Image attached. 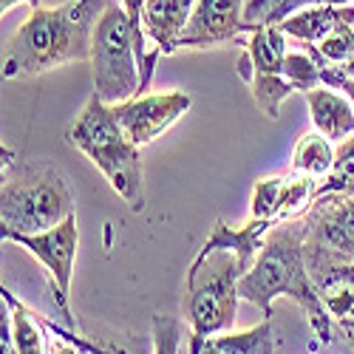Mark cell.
<instances>
[{
  "label": "cell",
  "instance_id": "29",
  "mask_svg": "<svg viewBox=\"0 0 354 354\" xmlns=\"http://www.w3.org/2000/svg\"><path fill=\"white\" fill-rule=\"evenodd\" d=\"M85 354H91V351H85Z\"/></svg>",
  "mask_w": 354,
  "mask_h": 354
},
{
  "label": "cell",
  "instance_id": "19",
  "mask_svg": "<svg viewBox=\"0 0 354 354\" xmlns=\"http://www.w3.org/2000/svg\"><path fill=\"white\" fill-rule=\"evenodd\" d=\"M0 301H3L12 312V335H15V348L17 354H46V337H43V323L37 312L23 306L15 295L3 286L0 289Z\"/></svg>",
  "mask_w": 354,
  "mask_h": 354
},
{
  "label": "cell",
  "instance_id": "2",
  "mask_svg": "<svg viewBox=\"0 0 354 354\" xmlns=\"http://www.w3.org/2000/svg\"><path fill=\"white\" fill-rule=\"evenodd\" d=\"M111 0H68L63 6H37L3 48V80L37 77L66 63L91 60L97 23Z\"/></svg>",
  "mask_w": 354,
  "mask_h": 354
},
{
  "label": "cell",
  "instance_id": "14",
  "mask_svg": "<svg viewBox=\"0 0 354 354\" xmlns=\"http://www.w3.org/2000/svg\"><path fill=\"white\" fill-rule=\"evenodd\" d=\"M239 77L250 85L255 105H258L263 113H267L270 120H278L281 102H283L286 97L298 94L283 74H261V71H255L252 63H250V57H247V51L239 57Z\"/></svg>",
  "mask_w": 354,
  "mask_h": 354
},
{
  "label": "cell",
  "instance_id": "21",
  "mask_svg": "<svg viewBox=\"0 0 354 354\" xmlns=\"http://www.w3.org/2000/svg\"><path fill=\"white\" fill-rule=\"evenodd\" d=\"M354 196V133L340 142L335 153V167L332 173L317 185V198L320 196Z\"/></svg>",
  "mask_w": 354,
  "mask_h": 354
},
{
  "label": "cell",
  "instance_id": "22",
  "mask_svg": "<svg viewBox=\"0 0 354 354\" xmlns=\"http://www.w3.org/2000/svg\"><path fill=\"white\" fill-rule=\"evenodd\" d=\"M281 74L292 82L295 91H301V94H306V91H312V88H320L323 85V68L312 60V57L304 48L286 54Z\"/></svg>",
  "mask_w": 354,
  "mask_h": 354
},
{
  "label": "cell",
  "instance_id": "20",
  "mask_svg": "<svg viewBox=\"0 0 354 354\" xmlns=\"http://www.w3.org/2000/svg\"><path fill=\"white\" fill-rule=\"evenodd\" d=\"M309 6H354V0H247L244 20L255 26H281L286 17Z\"/></svg>",
  "mask_w": 354,
  "mask_h": 354
},
{
  "label": "cell",
  "instance_id": "1",
  "mask_svg": "<svg viewBox=\"0 0 354 354\" xmlns=\"http://www.w3.org/2000/svg\"><path fill=\"white\" fill-rule=\"evenodd\" d=\"M241 301L258 306L263 317H272V301L275 298H292L298 304L315 335L312 348L320 343H332V326L326 309L320 304L317 286L306 267V252H304V224L298 221H283L272 224L263 247L252 263V270L239 281Z\"/></svg>",
  "mask_w": 354,
  "mask_h": 354
},
{
  "label": "cell",
  "instance_id": "17",
  "mask_svg": "<svg viewBox=\"0 0 354 354\" xmlns=\"http://www.w3.org/2000/svg\"><path fill=\"white\" fill-rule=\"evenodd\" d=\"M335 153H337V147L332 145V139H326L320 131H312V133L301 136L298 145H295L289 170L315 176V179L323 182L335 167Z\"/></svg>",
  "mask_w": 354,
  "mask_h": 354
},
{
  "label": "cell",
  "instance_id": "12",
  "mask_svg": "<svg viewBox=\"0 0 354 354\" xmlns=\"http://www.w3.org/2000/svg\"><path fill=\"white\" fill-rule=\"evenodd\" d=\"M306 105L312 113L315 131H320L332 142H343L354 133V108L348 102V97L335 94V88H312L306 91Z\"/></svg>",
  "mask_w": 354,
  "mask_h": 354
},
{
  "label": "cell",
  "instance_id": "3",
  "mask_svg": "<svg viewBox=\"0 0 354 354\" xmlns=\"http://www.w3.org/2000/svg\"><path fill=\"white\" fill-rule=\"evenodd\" d=\"M68 145L82 151L91 165L105 176L113 193H120L133 213L145 210V185H142V153L139 145L128 139L113 108L97 94L88 97L85 108L66 133Z\"/></svg>",
  "mask_w": 354,
  "mask_h": 354
},
{
  "label": "cell",
  "instance_id": "13",
  "mask_svg": "<svg viewBox=\"0 0 354 354\" xmlns=\"http://www.w3.org/2000/svg\"><path fill=\"white\" fill-rule=\"evenodd\" d=\"M270 227H272V221H261V218H247L241 227H230V224H224L218 218L198 252L232 250V252H239V258L252 270V263H255V258H258V252L263 247V239H267Z\"/></svg>",
  "mask_w": 354,
  "mask_h": 354
},
{
  "label": "cell",
  "instance_id": "7",
  "mask_svg": "<svg viewBox=\"0 0 354 354\" xmlns=\"http://www.w3.org/2000/svg\"><path fill=\"white\" fill-rule=\"evenodd\" d=\"M304 252L354 263V196H320L301 218Z\"/></svg>",
  "mask_w": 354,
  "mask_h": 354
},
{
  "label": "cell",
  "instance_id": "24",
  "mask_svg": "<svg viewBox=\"0 0 354 354\" xmlns=\"http://www.w3.org/2000/svg\"><path fill=\"white\" fill-rule=\"evenodd\" d=\"M153 332V354H179L182 340V323L170 315H153L151 320Z\"/></svg>",
  "mask_w": 354,
  "mask_h": 354
},
{
  "label": "cell",
  "instance_id": "26",
  "mask_svg": "<svg viewBox=\"0 0 354 354\" xmlns=\"http://www.w3.org/2000/svg\"><path fill=\"white\" fill-rule=\"evenodd\" d=\"M54 354H85V348H80L77 343H60V340H54Z\"/></svg>",
  "mask_w": 354,
  "mask_h": 354
},
{
  "label": "cell",
  "instance_id": "4",
  "mask_svg": "<svg viewBox=\"0 0 354 354\" xmlns=\"http://www.w3.org/2000/svg\"><path fill=\"white\" fill-rule=\"evenodd\" d=\"M250 267L232 250L198 252L187 270V323L190 354H201L210 337L232 329L239 317V281Z\"/></svg>",
  "mask_w": 354,
  "mask_h": 354
},
{
  "label": "cell",
  "instance_id": "9",
  "mask_svg": "<svg viewBox=\"0 0 354 354\" xmlns=\"http://www.w3.org/2000/svg\"><path fill=\"white\" fill-rule=\"evenodd\" d=\"M193 100L185 91H162V94H139L128 102L111 105L128 139L139 147L156 142L167 128H173L190 111Z\"/></svg>",
  "mask_w": 354,
  "mask_h": 354
},
{
  "label": "cell",
  "instance_id": "10",
  "mask_svg": "<svg viewBox=\"0 0 354 354\" xmlns=\"http://www.w3.org/2000/svg\"><path fill=\"white\" fill-rule=\"evenodd\" d=\"M247 0H198L179 48H213L224 43L244 46V37L252 32V23L244 20Z\"/></svg>",
  "mask_w": 354,
  "mask_h": 354
},
{
  "label": "cell",
  "instance_id": "25",
  "mask_svg": "<svg viewBox=\"0 0 354 354\" xmlns=\"http://www.w3.org/2000/svg\"><path fill=\"white\" fill-rule=\"evenodd\" d=\"M323 85L335 88V91H343V97H348V102L354 108V77H346L337 68H323Z\"/></svg>",
  "mask_w": 354,
  "mask_h": 354
},
{
  "label": "cell",
  "instance_id": "11",
  "mask_svg": "<svg viewBox=\"0 0 354 354\" xmlns=\"http://www.w3.org/2000/svg\"><path fill=\"white\" fill-rule=\"evenodd\" d=\"M198 0H147L142 26L151 48H159L162 57L179 51V37L190 23V15Z\"/></svg>",
  "mask_w": 354,
  "mask_h": 354
},
{
  "label": "cell",
  "instance_id": "28",
  "mask_svg": "<svg viewBox=\"0 0 354 354\" xmlns=\"http://www.w3.org/2000/svg\"><path fill=\"white\" fill-rule=\"evenodd\" d=\"M340 12H343V17H346V20L354 26V6H340Z\"/></svg>",
  "mask_w": 354,
  "mask_h": 354
},
{
  "label": "cell",
  "instance_id": "16",
  "mask_svg": "<svg viewBox=\"0 0 354 354\" xmlns=\"http://www.w3.org/2000/svg\"><path fill=\"white\" fill-rule=\"evenodd\" d=\"M201 354H278L275 351V329L272 317H263L255 329L216 335L204 343Z\"/></svg>",
  "mask_w": 354,
  "mask_h": 354
},
{
  "label": "cell",
  "instance_id": "5",
  "mask_svg": "<svg viewBox=\"0 0 354 354\" xmlns=\"http://www.w3.org/2000/svg\"><path fill=\"white\" fill-rule=\"evenodd\" d=\"M74 213V196L51 162L20 165L0 187V235H32L63 224Z\"/></svg>",
  "mask_w": 354,
  "mask_h": 354
},
{
  "label": "cell",
  "instance_id": "18",
  "mask_svg": "<svg viewBox=\"0 0 354 354\" xmlns=\"http://www.w3.org/2000/svg\"><path fill=\"white\" fill-rule=\"evenodd\" d=\"M337 20H340V6H309L286 17L281 28L286 37H295L301 46H315L332 32Z\"/></svg>",
  "mask_w": 354,
  "mask_h": 354
},
{
  "label": "cell",
  "instance_id": "23",
  "mask_svg": "<svg viewBox=\"0 0 354 354\" xmlns=\"http://www.w3.org/2000/svg\"><path fill=\"white\" fill-rule=\"evenodd\" d=\"M281 185H283V176H267V179H258L255 182L252 204H250V218H261V221H272L275 224Z\"/></svg>",
  "mask_w": 354,
  "mask_h": 354
},
{
  "label": "cell",
  "instance_id": "27",
  "mask_svg": "<svg viewBox=\"0 0 354 354\" xmlns=\"http://www.w3.org/2000/svg\"><path fill=\"white\" fill-rule=\"evenodd\" d=\"M17 3H28V6H32V9H37L40 6V0H0V12H9L12 6H17Z\"/></svg>",
  "mask_w": 354,
  "mask_h": 354
},
{
  "label": "cell",
  "instance_id": "6",
  "mask_svg": "<svg viewBox=\"0 0 354 354\" xmlns=\"http://www.w3.org/2000/svg\"><path fill=\"white\" fill-rule=\"evenodd\" d=\"M91 77H94V94L105 105H120L139 97L142 88L139 43L131 17L116 0H111L97 23L91 43Z\"/></svg>",
  "mask_w": 354,
  "mask_h": 354
},
{
  "label": "cell",
  "instance_id": "15",
  "mask_svg": "<svg viewBox=\"0 0 354 354\" xmlns=\"http://www.w3.org/2000/svg\"><path fill=\"white\" fill-rule=\"evenodd\" d=\"M244 51L250 63L261 74H281L283 60H286V35L281 26H255L244 37Z\"/></svg>",
  "mask_w": 354,
  "mask_h": 354
},
{
  "label": "cell",
  "instance_id": "8",
  "mask_svg": "<svg viewBox=\"0 0 354 354\" xmlns=\"http://www.w3.org/2000/svg\"><path fill=\"white\" fill-rule=\"evenodd\" d=\"M3 241L20 244L23 250H28L48 270V278L57 289V295H54L57 309H60L63 320L68 323V329H74V315L68 309V292H71L74 258H77V244H80L77 216L66 218L63 224H57L51 230L32 232V235H9V239H3Z\"/></svg>",
  "mask_w": 354,
  "mask_h": 354
}]
</instances>
